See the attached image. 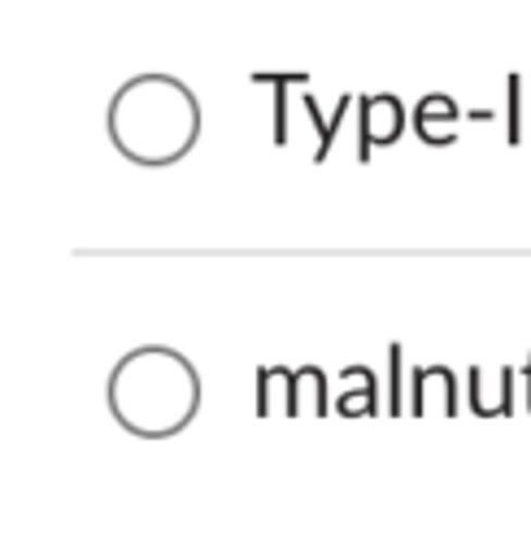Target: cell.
Returning <instances> with one entry per match:
<instances>
[{"label": "cell", "mask_w": 531, "mask_h": 557, "mask_svg": "<svg viewBox=\"0 0 531 557\" xmlns=\"http://www.w3.org/2000/svg\"><path fill=\"white\" fill-rule=\"evenodd\" d=\"M148 91H144V83L139 87H131V96H122L118 100V109L122 113H135L139 122L126 131H118L122 135V148L126 152H135V157H152V148L148 144H157V161L161 157H174L178 148H187V135H192V109H187V96L170 83V91H165V100H157V109H148L152 100H144Z\"/></svg>", "instance_id": "1"}, {"label": "cell", "mask_w": 531, "mask_h": 557, "mask_svg": "<svg viewBox=\"0 0 531 557\" xmlns=\"http://www.w3.org/2000/svg\"><path fill=\"white\" fill-rule=\"evenodd\" d=\"M400 135V100L396 96H366L361 100V144L357 157L366 161L374 144H392Z\"/></svg>", "instance_id": "2"}, {"label": "cell", "mask_w": 531, "mask_h": 557, "mask_svg": "<svg viewBox=\"0 0 531 557\" xmlns=\"http://www.w3.org/2000/svg\"><path fill=\"white\" fill-rule=\"evenodd\" d=\"M292 387H296V374L292 370H257V409H261V418H270L274 405L283 413H296V400L287 396Z\"/></svg>", "instance_id": "3"}, {"label": "cell", "mask_w": 531, "mask_h": 557, "mask_svg": "<svg viewBox=\"0 0 531 557\" xmlns=\"http://www.w3.org/2000/svg\"><path fill=\"white\" fill-rule=\"evenodd\" d=\"M300 104H305V113H309V122L318 126V152H313V157L322 161V157L331 152V139H335V126L344 122V109H348L353 100H348V96H339V104H335V113H331V117H322V113H318V104H313V96H309V91H305V100H300Z\"/></svg>", "instance_id": "4"}, {"label": "cell", "mask_w": 531, "mask_h": 557, "mask_svg": "<svg viewBox=\"0 0 531 557\" xmlns=\"http://www.w3.org/2000/svg\"><path fill=\"white\" fill-rule=\"evenodd\" d=\"M292 400H296V413H305V405L313 413H326V387H322V370H296V387H292Z\"/></svg>", "instance_id": "5"}, {"label": "cell", "mask_w": 531, "mask_h": 557, "mask_svg": "<svg viewBox=\"0 0 531 557\" xmlns=\"http://www.w3.org/2000/svg\"><path fill=\"white\" fill-rule=\"evenodd\" d=\"M252 83H274V144H287V109H283V91H287V83H309V74H252Z\"/></svg>", "instance_id": "6"}, {"label": "cell", "mask_w": 531, "mask_h": 557, "mask_svg": "<svg viewBox=\"0 0 531 557\" xmlns=\"http://www.w3.org/2000/svg\"><path fill=\"white\" fill-rule=\"evenodd\" d=\"M457 117V104L448 100V96H427L422 104H418V113H413V122H418V131H422V139L431 144V135H435V122H453Z\"/></svg>", "instance_id": "7"}, {"label": "cell", "mask_w": 531, "mask_h": 557, "mask_svg": "<svg viewBox=\"0 0 531 557\" xmlns=\"http://www.w3.org/2000/svg\"><path fill=\"white\" fill-rule=\"evenodd\" d=\"M505 139H509V144L522 139V83H518V74L509 78V122H505Z\"/></svg>", "instance_id": "8"}, {"label": "cell", "mask_w": 531, "mask_h": 557, "mask_svg": "<svg viewBox=\"0 0 531 557\" xmlns=\"http://www.w3.org/2000/svg\"><path fill=\"white\" fill-rule=\"evenodd\" d=\"M387 366H392V409H400V348L387 352Z\"/></svg>", "instance_id": "9"}, {"label": "cell", "mask_w": 531, "mask_h": 557, "mask_svg": "<svg viewBox=\"0 0 531 557\" xmlns=\"http://www.w3.org/2000/svg\"><path fill=\"white\" fill-rule=\"evenodd\" d=\"M527 379H531V366H527Z\"/></svg>", "instance_id": "10"}]
</instances>
